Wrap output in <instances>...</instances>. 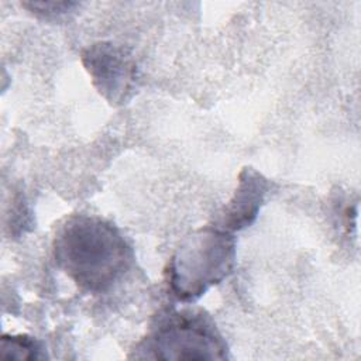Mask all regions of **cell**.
Here are the masks:
<instances>
[{
  "label": "cell",
  "instance_id": "cell-1",
  "mask_svg": "<svg viewBox=\"0 0 361 361\" xmlns=\"http://www.w3.org/2000/svg\"><path fill=\"white\" fill-rule=\"evenodd\" d=\"M58 267L83 290L104 293L131 268L134 251L110 221L76 214L65 221L54 240Z\"/></svg>",
  "mask_w": 361,
  "mask_h": 361
},
{
  "label": "cell",
  "instance_id": "cell-2",
  "mask_svg": "<svg viewBox=\"0 0 361 361\" xmlns=\"http://www.w3.org/2000/svg\"><path fill=\"white\" fill-rule=\"evenodd\" d=\"M234 262L233 233L207 226L188 235L171 257L166 269L168 286L178 300L193 302L227 278Z\"/></svg>",
  "mask_w": 361,
  "mask_h": 361
},
{
  "label": "cell",
  "instance_id": "cell-3",
  "mask_svg": "<svg viewBox=\"0 0 361 361\" xmlns=\"http://www.w3.org/2000/svg\"><path fill=\"white\" fill-rule=\"evenodd\" d=\"M137 358L226 360L227 344L204 312L172 310L161 314L134 350Z\"/></svg>",
  "mask_w": 361,
  "mask_h": 361
},
{
  "label": "cell",
  "instance_id": "cell-4",
  "mask_svg": "<svg viewBox=\"0 0 361 361\" xmlns=\"http://www.w3.org/2000/svg\"><path fill=\"white\" fill-rule=\"evenodd\" d=\"M82 63L93 86L111 104H127L138 89V66L123 45L99 41L82 51Z\"/></svg>",
  "mask_w": 361,
  "mask_h": 361
},
{
  "label": "cell",
  "instance_id": "cell-5",
  "mask_svg": "<svg viewBox=\"0 0 361 361\" xmlns=\"http://www.w3.org/2000/svg\"><path fill=\"white\" fill-rule=\"evenodd\" d=\"M268 190L269 180L257 169L245 166L238 175L233 197L219 213L214 226L228 233L251 226L264 204Z\"/></svg>",
  "mask_w": 361,
  "mask_h": 361
},
{
  "label": "cell",
  "instance_id": "cell-6",
  "mask_svg": "<svg viewBox=\"0 0 361 361\" xmlns=\"http://www.w3.org/2000/svg\"><path fill=\"white\" fill-rule=\"evenodd\" d=\"M0 358L4 360H44L47 358L44 345L34 337L25 334L8 336L0 338Z\"/></svg>",
  "mask_w": 361,
  "mask_h": 361
},
{
  "label": "cell",
  "instance_id": "cell-7",
  "mask_svg": "<svg viewBox=\"0 0 361 361\" xmlns=\"http://www.w3.org/2000/svg\"><path fill=\"white\" fill-rule=\"evenodd\" d=\"M21 6L41 18L58 20L73 11L79 4L75 1H24Z\"/></svg>",
  "mask_w": 361,
  "mask_h": 361
}]
</instances>
